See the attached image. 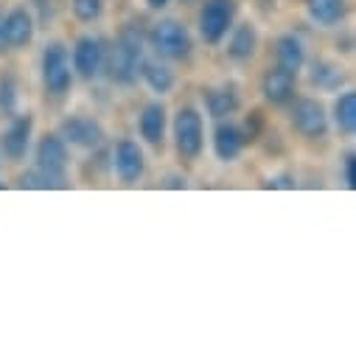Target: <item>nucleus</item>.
Segmentation results:
<instances>
[{"label": "nucleus", "mask_w": 356, "mask_h": 356, "mask_svg": "<svg viewBox=\"0 0 356 356\" xmlns=\"http://www.w3.org/2000/svg\"><path fill=\"white\" fill-rule=\"evenodd\" d=\"M143 42H146V37L140 34V29L135 23L121 26L115 42L110 45V51H104V70H107L110 81L124 84V87L138 81V67L143 59Z\"/></svg>", "instance_id": "nucleus-1"}, {"label": "nucleus", "mask_w": 356, "mask_h": 356, "mask_svg": "<svg viewBox=\"0 0 356 356\" xmlns=\"http://www.w3.org/2000/svg\"><path fill=\"white\" fill-rule=\"evenodd\" d=\"M171 135H174V149L183 160L194 163L200 160L202 149H205V124H202V113L191 104L180 107L171 124Z\"/></svg>", "instance_id": "nucleus-2"}, {"label": "nucleus", "mask_w": 356, "mask_h": 356, "mask_svg": "<svg viewBox=\"0 0 356 356\" xmlns=\"http://www.w3.org/2000/svg\"><path fill=\"white\" fill-rule=\"evenodd\" d=\"M146 40L160 59H171V62H186L194 51V40H191L188 29L177 20H157L149 29Z\"/></svg>", "instance_id": "nucleus-3"}, {"label": "nucleus", "mask_w": 356, "mask_h": 356, "mask_svg": "<svg viewBox=\"0 0 356 356\" xmlns=\"http://www.w3.org/2000/svg\"><path fill=\"white\" fill-rule=\"evenodd\" d=\"M42 87L54 99H62L73 87V67L70 54L62 42H48L42 51Z\"/></svg>", "instance_id": "nucleus-4"}, {"label": "nucleus", "mask_w": 356, "mask_h": 356, "mask_svg": "<svg viewBox=\"0 0 356 356\" xmlns=\"http://www.w3.org/2000/svg\"><path fill=\"white\" fill-rule=\"evenodd\" d=\"M236 20V0H202L200 9V37L208 45H219Z\"/></svg>", "instance_id": "nucleus-5"}, {"label": "nucleus", "mask_w": 356, "mask_h": 356, "mask_svg": "<svg viewBox=\"0 0 356 356\" xmlns=\"http://www.w3.org/2000/svg\"><path fill=\"white\" fill-rule=\"evenodd\" d=\"M104 45L99 37L93 34H84L73 42V51H70V67L76 76H81L84 81H93L99 79V73L104 70Z\"/></svg>", "instance_id": "nucleus-6"}, {"label": "nucleus", "mask_w": 356, "mask_h": 356, "mask_svg": "<svg viewBox=\"0 0 356 356\" xmlns=\"http://www.w3.org/2000/svg\"><path fill=\"white\" fill-rule=\"evenodd\" d=\"M292 127L306 140H320L328 135V115L317 99H295L292 104Z\"/></svg>", "instance_id": "nucleus-7"}, {"label": "nucleus", "mask_w": 356, "mask_h": 356, "mask_svg": "<svg viewBox=\"0 0 356 356\" xmlns=\"http://www.w3.org/2000/svg\"><path fill=\"white\" fill-rule=\"evenodd\" d=\"M59 138L76 149H99L104 140V129L99 121L87 115H67L59 124Z\"/></svg>", "instance_id": "nucleus-8"}, {"label": "nucleus", "mask_w": 356, "mask_h": 356, "mask_svg": "<svg viewBox=\"0 0 356 356\" xmlns=\"http://www.w3.org/2000/svg\"><path fill=\"white\" fill-rule=\"evenodd\" d=\"M113 168H115L118 180H121L124 186H135L140 177H143V171H146L143 149H140L135 140H129V138L118 140L115 149H113Z\"/></svg>", "instance_id": "nucleus-9"}, {"label": "nucleus", "mask_w": 356, "mask_h": 356, "mask_svg": "<svg viewBox=\"0 0 356 356\" xmlns=\"http://www.w3.org/2000/svg\"><path fill=\"white\" fill-rule=\"evenodd\" d=\"M31 132H34V115L31 113H15L6 132H3V154L15 163H20L26 154H29V146H31Z\"/></svg>", "instance_id": "nucleus-10"}, {"label": "nucleus", "mask_w": 356, "mask_h": 356, "mask_svg": "<svg viewBox=\"0 0 356 356\" xmlns=\"http://www.w3.org/2000/svg\"><path fill=\"white\" fill-rule=\"evenodd\" d=\"M295 76L284 67H270L261 76V96L273 107H286L295 102Z\"/></svg>", "instance_id": "nucleus-11"}, {"label": "nucleus", "mask_w": 356, "mask_h": 356, "mask_svg": "<svg viewBox=\"0 0 356 356\" xmlns=\"http://www.w3.org/2000/svg\"><path fill=\"white\" fill-rule=\"evenodd\" d=\"M244 146H247V138H244L238 124H233L227 118L216 124V129H213V152H216V157L222 163H233L244 152Z\"/></svg>", "instance_id": "nucleus-12"}, {"label": "nucleus", "mask_w": 356, "mask_h": 356, "mask_svg": "<svg viewBox=\"0 0 356 356\" xmlns=\"http://www.w3.org/2000/svg\"><path fill=\"white\" fill-rule=\"evenodd\" d=\"M37 168L54 177H67V143L59 135H45L37 143Z\"/></svg>", "instance_id": "nucleus-13"}, {"label": "nucleus", "mask_w": 356, "mask_h": 356, "mask_svg": "<svg viewBox=\"0 0 356 356\" xmlns=\"http://www.w3.org/2000/svg\"><path fill=\"white\" fill-rule=\"evenodd\" d=\"M165 127H168V115H165V107L160 102H152L140 110V118H138V132L140 138L149 143V146H160L163 138H165Z\"/></svg>", "instance_id": "nucleus-14"}, {"label": "nucleus", "mask_w": 356, "mask_h": 356, "mask_svg": "<svg viewBox=\"0 0 356 356\" xmlns=\"http://www.w3.org/2000/svg\"><path fill=\"white\" fill-rule=\"evenodd\" d=\"M227 34H230V37H227V48H225V51H227V56H230L233 62H247V59L255 56L258 31H255L252 23H238V26H233Z\"/></svg>", "instance_id": "nucleus-15"}, {"label": "nucleus", "mask_w": 356, "mask_h": 356, "mask_svg": "<svg viewBox=\"0 0 356 356\" xmlns=\"http://www.w3.org/2000/svg\"><path fill=\"white\" fill-rule=\"evenodd\" d=\"M238 107H241V99H238V90L233 84H222V87H213V90L205 93V110L216 121L230 118Z\"/></svg>", "instance_id": "nucleus-16"}, {"label": "nucleus", "mask_w": 356, "mask_h": 356, "mask_svg": "<svg viewBox=\"0 0 356 356\" xmlns=\"http://www.w3.org/2000/svg\"><path fill=\"white\" fill-rule=\"evenodd\" d=\"M6 40L9 48H29L34 40V17L29 9L17 6L12 12H6Z\"/></svg>", "instance_id": "nucleus-17"}, {"label": "nucleus", "mask_w": 356, "mask_h": 356, "mask_svg": "<svg viewBox=\"0 0 356 356\" xmlns=\"http://www.w3.org/2000/svg\"><path fill=\"white\" fill-rule=\"evenodd\" d=\"M275 59H278V67H284L286 73L298 76L303 70V65H306V48L295 34H284L275 42Z\"/></svg>", "instance_id": "nucleus-18"}, {"label": "nucleus", "mask_w": 356, "mask_h": 356, "mask_svg": "<svg viewBox=\"0 0 356 356\" xmlns=\"http://www.w3.org/2000/svg\"><path fill=\"white\" fill-rule=\"evenodd\" d=\"M138 76L143 79V84L149 87L152 93L157 96H165L174 90V70H168L163 62L157 59H140V67H138Z\"/></svg>", "instance_id": "nucleus-19"}, {"label": "nucleus", "mask_w": 356, "mask_h": 356, "mask_svg": "<svg viewBox=\"0 0 356 356\" xmlns=\"http://www.w3.org/2000/svg\"><path fill=\"white\" fill-rule=\"evenodd\" d=\"M306 12L317 26L331 29V26H339L345 20L348 3L345 0H306Z\"/></svg>", "instance_id": "nucleus-20"}, {"label": "nucleus", "mask_w": 356, "mask_h": 356, "mask_svg": "<svg viewBox=\"0 0 356 356\" xmlns=\"http://www.w3.org/2000/svg\"><path fill=\"white\" fill-rule=\"evenodd\" d=\"M331 121L337 127V132L342 138H350L356 132V93H339L337 102H334V113H331Z\"/></svg>", "instance_id": "nucleus-21"}, {"label": "nucleus", "mask_w": 356, "mask_h": 356, "mask_svg": "<svg viewBox=\"0 0 356 356\" xmlns=\"http://www.w3.org/2000/svg\"><path fill=\"white\" fill-rule=\"evenodd\" d=\"M309 79H312V84L317 87V90H328L331 93V90H339V87H342L345 70L339 65L328 62V59H317L312 65V70H309Z\"/></svg>", "instance_id": "nucleus-22"}, {"label": "nucleus", "mask_w": 356, "mask_h": 356, "mask_svg": "<svg viewBox=\"0 0 356 356\" xmlns=\"http://www.w3.org/2000/svg\"><path fill=\"white\" fill-rule=\"evenodd\" d=\"M17 102H20V84H17L15 73H3L0 76V113L15 115Z\"/></svg>", "instance_id": "nucleus-23"}, {"label": "nucleus", "mask_w": 356, "mask_h": 356, "mask_svg": "<svg viewBox=\"0 0 356 356\" xmlns=\"http://www.w3.org/2000/svg\"><path fill=\"white\" fill-rule=\"evenodd\" d=\"M65 183H67V177H54V174L37 168V165L20 177L23 188H65Z\"/></svg>", "instance_id": "nucleus-24"}, {"label": "nucleus", "mask_w": 356, "mask_h": 356, "mask_svg": "<svg viewBox=\"0 0 356 356\" xmlns=\"http://www.w3.org/2000/svg\"><path fill=\"white\" fill-rule=\"evenodd\" d=\"M70 9L81 23H93L104 12V0H70Z\"/></svg>", "instance_id": "nucleus-25"}, {"label": "nucleus", "mask_w": 356, "mask_h": 356, "mask_svg": "<svg viewBox=\"0 0 356 356\" xmlns=\"http://www.w3.org/2000/svg\"><path fill=\"white\" fill-rule=\"evenodd\" d=\"M261 129H264V118H261V113H250L247 121H244V127H241L244 138H247V140H255V138L261 135Z\"/></svg>", "instance_id": "nucleus-26"}, {"label": "nucleus", "mask_w": 356, "mask_h": 356, "mask_svg": "<svg viewBox=\"0 0 356 356\" xmlns=\"http://www.w3.org/2000/svg\"><path fill=\"white\" fill-rule=\"evenodd\" d=\"M342 180H345L348 188L356 186V157H353V152H348L345 160H342Z\"/></svg>", "instance_id": "nucleus-27"}, {"label": "nucleus", "mask_w": 356, "mask_h": 356, "mask_svg": "<svg viewBox=\"0 0 356 356\" xmlns=\"http://www.w3.org/2000/svg\"><path fill=\"white\" fill-rule=\"evenodd\" d=\"M264 186L266 188H295V180H292L289 174H281V177H270Z\"/></svg>", "instance_id": "nucleus-28"}, {"label": "nucleus", "mask_w": 356, "mask_h": 356, "mask_svg": "<svg viewBox=\"0 0 356 356\" xmlns=\"http://www.w3.org/2000/svg\"><path fill=\"white\" fill-rule=\"evenodd\" d=\"M9 51V40H6V15L0 12V54Z\"/></svg>", "instance_id": "nucleus-29"}, {"label": "nucleus", "mask_w": 356, "mask_h": 356, "mask_svg": "<svg viewBox=\"0 0 356 356\" xmlns=\"http://www.w3.org/2000/svg\"><path fill=\"white\" fill-rule=\"evenodd\" d=\"M171 3V0H146V6L149 9H154V12H160V9H165Z\"/></svg>", "instance_id": "nucleus-30"}, {"label": "nucleus", "mask_w": 356, "mask_h": 356, "mask_svg": "<svg viewBox=\"0 0 356 356\" xmlns=\"http://www.w3.org/2000/svg\"><path fill=\"white\" fill-rule=\"evenodd\" d=\"M31 3H34L37 9H42V12H48V9H51V3H54V0H31Z\"/></svg>", "instance_id": "nucleus-31"}]
</instances>
